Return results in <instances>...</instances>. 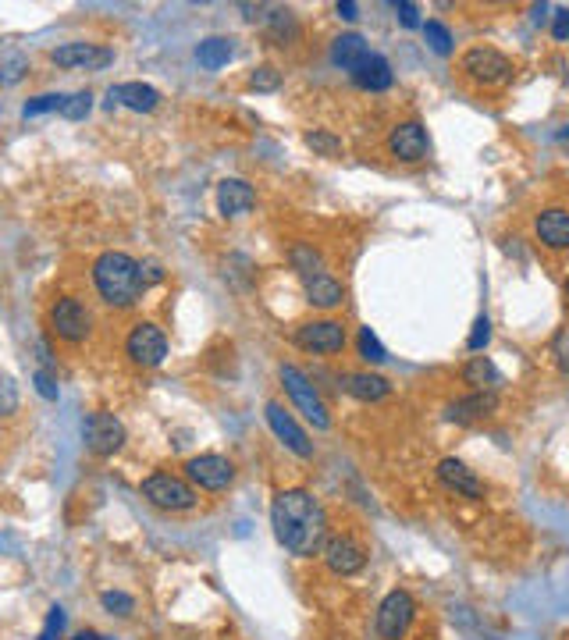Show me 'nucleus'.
<instances>
[{
  "mask_svg": "<svg viewBox=\"0 0 569 640\" xmlns=\"http://www.w3.org/2000/svg\"><path fill=\"white\" fill-rule=\"evenodd\" d=\"M271 527L274 537L285 552L299 555V559H310V555L324 552V541H328V512L317 502V495L303 488H285L274 495L271 502Z\"/></svg>",
  "mask_w": 569,
  "mask_h": 640,
  "instance_id": "nucleus-1",
  "label": "nucleus"
},
{
  "mask_svg": "<svg viewBox=\"0 0 569 640\" xmlns=\"http://www.w3.org/2000/svg\"><path fill=\"white\" fill-rule=\"evenodd\" d=\"M93 285H97L100 299L114 310H132V306L143 299L146 292V278H143V264L132 260L129 253L121 249H107L93 260Z\"/></svg>",
  "mask_w": 569,
  "mask_h": 640,
  "instance_id": "nucleus-2",
  "label": "nucleus"
},
{
  "mask_svg": "<svg viewBox=\"0 0 569 640\" xmlns=\"http://www.w3.org/2000/svg\"><path fill=\"white\" fill-rule=\"evenodd\" d=\"M47 320H50V331H54V335L61 338V342H68V345L86 342L89 331H93V313H89V306L82 303L79 296L54 299Z\"/></svg>",
  "mask_w": 569,
  "mask_h": 640,
  "instance_id": "nucleus-3",
  "label": "nucleus"
},
{
  "mask_svg": "<svg viewBox=\"0 0 569 640\" xmlns=\"http://www.w3.org/2000/svg\"><path fill=\"white\" fill-rule=\"evenodd\" d=\"M281 384H285V392H289V399L299 406V413L310 420L313 427H331V416H328V406H324V399L317 395V388L310 384V377L303 374L299 367H292V363H281Z\"/></svg>",
  "mask_w": 569,
  "mask_h": 640,
  "instance_id": "nucleus-4",
  "label": "nucleus"
},
{
  "mask_svg": "<svg viewBox=\"0 0 569 640\" xmlns=\"http://www.w3.org/2000/svg\"><path fill=\"white\" fill-rule=\"evenodd\" d=\"M143 498L150 505H157V509H168V512H185L200 502L196 491L189 488L182 477H171V473H150V477L143 480Z\"/></svg>",
  "mask_w": 569,
  "mask_h": 640,
  "instance_id": "nucleus-5",
  "label": "nucleus"
},
{
  "mask_svg": "<svg viewBox=\"0 0 569 640\" xmlns=\"http://www.w3.org/2000/svg\"><path fill=\"white\" fill-rule=\"evenodd\" d=\"M417 619V601L409 591H392L377 605V633L381 640H402Z\"/></svg>",
  "mask_w": 569,
  "mask_h": 640,
  "instance_id": "nucleus-6",
  "label": "nucleus"
},
{
  "mask_svg": "<svg viewBox=\"0 0 569 640\" xmlns=\"http://www.w3.org/2000/svg\"><path fill=\"white\" fill-rule=\"evenodd\" d=\"M463 72L470 75L477 86H502L513 75V61L495 47H470L463 54Z\"/></svg>",
  "mask_w": 569,
  "mask_h": 640,
  "instance_id": "nucleus-7",
  "label": "nucleus"
},
{
  "mask_svg": "<svg viewBox=\"0 0 569 640\" xmlns=\"http://www.w3.org/2000/svg\"><path fill=\"white\" fill-rule=\"evenodd\" d=\"M82 438H86V448L93 456H114L121 445H125V424H121L114 413H89L82 420Z\"/></svg>",
  "mask_w": 569,
  "mask_h": 640,
  "instance_id": "nucleus-8",
  "label": "nucleus"
},
{
  "mask_svg": "<svg viewBox=\"0 0 569 640\" xmlns=\"http://www.w3.org/2000/svg\"><path fill=\"white\" fill-rule=\"evenodd\" d=\"M125 352H129V360L136 367H161L164 356H168V338H164V331L157 324L139 320L136 328L129 331V338H125Z\"/></svg>",
  "mask_w": 569,
  "mask_h": 640,
  "instance_id": "nucleus-9",
  "label": "nucleus"
},
{
  "mask_svg": "<svg viewBox=\"0 0 569 640\" xmlns=\"http://www.w3.org/2000/svg\"><path fill=\"white\" fill-rule=\"evenodd\" d=\"M292 342H296L303 352H324V356H331V352L345 349V324L342 320H331V317L306 320V324H299L296 328Z\"/></svg>",
  "mask_w": 569,
  "mask_h": 640,
  "instance_id": "nucleus-10",
  "label": "nucleus"
},
{
  "mask_svg": "<svg viewBox=\"0 0 569 640\" xmlns=\"http://www.w3.org/2000/svg\"><path fill=\"white\" fill-rule=\"evenodd\" d=\"M321 555H324V566H328L335 576H356L363 566H367V548L349 534L328 537Z\"/></svg>",
  "mask_w": 569,
  "mask_h": 640,
  "instance_id": "nucleus-11",
  "label": "nucleus"
},
{
  "mask_svg": "<svg viewBox=\"0 0 569 640\" xmlns=\"http://www.w3.org/2000/svg\"><path fill=\"white\" fill-rule=\"evenodd\" d=\"M388 153L402 164H420L431 153V139H427L424 125L420 121H399V125L388 132Z\"/></svg>",
  "mask_w": 569,
  "mask_h": 640,
  "instance_id": "nucleus-12",
  "label": "nucleus"
},
{
  "mask_svg": "<svg viewBox=\"0 0 569 640\" xmlns=\"http://www.w3.org/2000/svg\"><path fill=\"white\" fill-rule=\"evenodd\" d=\"M242 11H249V22H260L264 25V32L271 36V43H278V47H289V43H296L299 36H303V29H299V18L292 15L289 8H249V4H242Z\"/></svg>",
  "mask_w": 569,
  "mask_h": 640,
  "instance_id": "nucleus-13",
  "label": "nucleus"
},
{
  "mask_svg": "<svg viewBox=\"0 0 569 640\" xmlns=\"http://www.w3.org/2000/svg\"><path fill=\"white\" fill-rule=\"evenodd\" d=\"M57 68H86V72H100L107 64H114V50L100 47V43H65L50 54Z\"/></svg>",
  "mask_w": 569,
  "mask_h": 640,
  "instance_id": "nucleus-14",
  "label": "nucleus"
},
{
  "mask_svg": "<svg viewBox=\"0 0 569 640\" xmlns=\"http://www.w3.org/2000/svg\"><path fill=\"white\" fill-rule=\"evenodd\" d=\"M185 473H189L193 484H200V488H207V491H225L235 480V466L228 463L225 456H214V452L193 456L185 463Z\"/></svg>",
  "mask_w": 569,
  "mask_h": 640,
  "instance_id": "nucleus-15",
  "label": "nucleus"
},
{
  "mask_svg": "<svg viewBox=\"0 0 569 640\" xmlns=\"http://www.w3.org/2000/svg\"><path fill=\"white\" fill-rule=\"evenodd\" d=\"M267 424H271V431L278 434V438L285 441V445H289L299 459L313 456V441L306 438V431L296 424V420H292V413L281 406V402H267Z\"/></svg>",
  "mask_w": 569,
  "mask_h": 640,
  "instance_id": "nucleus-16",
  "label": "nucleus"
},
{
  "mask_svg": "<svg viewBox=\"0 0 569 640\" xmlns=\"http://www.w3.org/2000/svg\"><path fill=\"white\" fill-rule=\"evenodd\" d=\"M534 235L537 242L552 253H562L569 249V210L566 207H548L534 217Z\"/></svg>",
  "mask_w": 569,
  "mask_h": 640,
  "instance_id": "nucleus-17",
  "label": "nucleus"
},
{
  "mask_svg": "<svg viewBox=\"0 0 569 640\" xmlns=\"http://www.w3.org/2000/svg\"><path fill=\"white\" fill-rule=\"evenodd\" d=\"M253 207H257V192H253L249 182H242V178H225V182L217 185V210L225 217H242Z\"/></svg>",
  "mask_w": 569,
  "mask_h": 640,
  "instance_id": "nucleus-18",
  "label": "nucleus"
},
{
  "mask_svg": "<svg viewBox=\"0 0 569 640\" xmlns=\"http://www.w3.org/2000/svg\"><path fill=\"white\" fill-rule=\"evenodd\" d=\"M438 480L449 491H456V495H463V498H484V484L477 480V473H473L466 463H459V459H441V463H438Z\"/></svg>",
  "mask_w": 569,
  "mask_h": 640,
  "instance_id": "nucleus-19",
  "label": "nucleus"
},
{
  "mask_svg": "<svg viewBox=\"0 0 569 640\" xmlns=\"http://www.w3.org/2000/svg\"><path fill=\"white\" fill-rule=\"evenodd\" d=\"M353 82L360 89H367V93H385L388 86H392V64H388V57H381V54H374V50H370L367 57H363L360 64H356L353 72Z\"/></svg>",
  "mask_w": 569,
  "mask_h": 640,
  "instance_id": "nucleus-20",
  "label": "nucleus"
},
{
  "mask_svg": "<svg viewBox=\"0 0 569 640\" xmlns=\"http://www.w3.org/2000/svg\"><path fill=\"white\" fill-rule=\"evenodd\" d=\"M107 96H111V104H121L139 114H150L153 107L161 104V93L153 86H146V82H118V86H111Z\"/></svg>",
  "mask_w": 569,
  "mask_h": 640,
  "instance_id": "nucleus-21",
  "label": "nucleus"
},
{
  "mask_svg": "<svg viewBox=\"0 0 569 640\" xmlns=\"http://www.w3.org/2000/svg\"><path fill=\"white\" fill-rule=\"evenodd\" d=\"M306 285V299H310V306H317V310H335V306L345 303V288L338 285L331 274H313V278H303Z\"/></svg>",
  "mask_w": 569,
  "mask_h": 640,
  "instance_id": "nucleus-22",
  "label": "nucleus"
},
{
  "mask_svg": "<svg viewBox=\"0 0 569 640\" xmlns=\"http://www.w3.org/2000/svg\"><path fill=\"white\" fill-rule=\"evenodd\" d=\"M498 406V395L495 392H473L470 399H459L449 406V420L456 424H473V420H481V416L495 413Z\"/></svg>",
  "mask_w": 569,
  "mask_h": 640,
  "instance_id": "nucleus-23",
  "label": "nucleus"
},
{
  "mask_svg": "<svg viewBox=\"0 0 569 640\" xmlns=\"http://www.w3.org/2000/svg\"><path fill=\"white\" fill-rule=\"evenodd\" d=\"M367 40L363 36H356V32H345V36H338L335 43H331V61L338 64V68H345V72H353L356 64L367 57Z\"/></svg>",
  "mask_w": 569,
  "mask_h": 640,
  "instance_id": "nucleus-24",
  "label": "nucleus"
},
{
  "mask_svg": "<svg viewBox=\"0 0 569 640\" xmlns=\"http://www.w3.org/2000/svg\"><path fill=\"white\" fill-rule=\"evenodd\" d=\"M345 392L360 402H381L388 392H392V384L377 374H349L345 377Z\"/></svg>",
  "mask_w": 569,
  "mask_h": 640,
  "instance_id": "nucleus-25",
  "label": "nucleus"
},
{
  "mask_svg": "<svg viewBox=\"0 0 569 640\" xmlns=\"http://www.w3.org/2000/svg\"><path fill=\"white\" fill-rule=\"evenodd\" d=\"M232 57H235V40H228V36H207V40L196 47V61H200L203 68H210V72L225 68Z\"/></svg>",
  "mask_w": 569,
  "mask_h": 640,
  "instance_id": "nucleus-26",
  "label": "nucleus"
},
{
  "mask_svg": "<svg viewBox=\"0 0 569 640\" xmlns=\"http://www.w3.org/2000/svg\"><path fill=\"white\" fill-rule=\"evenodd\" d=\"M463 381L470 384L473 392H495V384L502 381V374H498V367L488 356H473L463 367Z\"/></svg>",
  "mask_w": 569,
  "mask_h": 640,
  "instance_id": "nucleus-27",
  "label": "nucleus"
},
{
  "mask_svg": "<svg viewBox=\"0 0 569 640\" xmlns=\"http://www.w3.org/2000/svg\"><path fill=\"white\" fill-rule=\"evenodd\" d=\"M289 260H292V267H296L303 278H313V274H324V267H321V256L313 253L306 242H296V246L289 249Z\"/></svg>",
  "mask_w": 569,
  "mask_h": 640,
  "instance_id": "nucleus-28",
  "label": "nucleus"
},
{
  "mask_svg": "<svg viewBox=\"0 0 569 640\" xmlns=\"http://www.w3.org/2000/svg\"><path fill=\"white\" fill-rule=\"evenodd\" d=\"M424 36H427V43H431L434 54H449V50H452V32H449V25L438 22V18L424 22Z\"/></svg>",
  "mask_w": 569,
  "mask_h": 640,
  "instance_id": "nucleus-29",
  "label": "nucleus"
},
{
  "mask_svg": "<svg viewBox=\"0 0 569 640\" xmlns=\"http://www.w3.org/2000/svg\"><path fill=\"white\" fill-rule=\"evenodd\" d=\"M278 86H281V72L271 68V64H260V68H253V75H249V89H257V93H274Z\"/></svg>",
  "mask_w": 569,
  "mask_h": 640,
  "instance_id": "nucleus-30",
  "label": "nucleus"
},
{
  "mask_svg": "<svg viewBox=\"0 0 569 640\" xmlns=\"http://www.w3.org/2000/svg\"><path fill=\"white\" fill-rule=\"evenodd\" d=\"M89 111H93V96H89L86 89H82V93L65 96V104H61V114H65L68 121H82Z\"/></svg>",
  "mask_w": 569,
  "mask_h": 640,
  "instance_id": "nucleus-31",
  "label": "nucleus"
},
{
  "mask_svg": "<svg viewBox=\"0 0 569 640\" xmlns=\"http://www.w3.org/2000/svg\"><path fill=\"white\" fill-rule=\"evenodd\" d=\"M25 72H29V61H25L22 54H8L4 61H0V82H4V86H15V82H22Z\"/></svg>",
  "mask_w": 569,
  "mask_h": 640,
  "instance_id": "nucleus-32",
  "label": "nucleus"
},
{
  "mask_svg": "<svg viewBox=\"0 0 569 640\" xmlns=\"http://www.w3.org/2000/svg\"><path fill=\"white\" fill-rule=\"evenodd\" d=\"M360 356L367 363H385L388 360V352H385V345L377 342V335L370 328H360Z\"/></svg>",
  "mask_w": 569,
  "mask_h": 640,
  "instance_id": "nucleus-33",
  "label": "nucleus"
},
{
  "mask_svg": "<svg viewBox=\"0 0 569 640\" xmlns=\"http://www.w3.org/2000/svg\"><path fill=\"white\" fill-rule=\"evenodd\" d=\"M306 146H310L313 153H321V157H338V153H342V139H335L331 132H310Z\"/></svg>",
  "mask_w": 569,
  "mask_h": 640,
  "instance_id": "nucleus-34",
  "label": "nucleus"
},
{
  "mask_svg": "<svg viewBox=\"0 0 569 640\" xmlns=\"http://www.w3.org/2000/svg\"><path fill=\"white\" fill-rule=\"evenodd\" d=\"M18 413V384L11 374H0V416Z\"/></svg>",
  "mask_w": 569,
  "mask_h": 640,
  "instance_id": "nucleus-35",
  "label": "nucleus"
},
{
  "mask_svg": "<svg viewBox=\"0 0 569 640\" xmlns=\"http://www.w3.org/2000/svg\"><path fill=\"white\" fill-rule=\"evenodd\" d=\"M61 104H65V96L61 93H43V96H36V100H29V104L22 107V114L25 118H36V114L61 111Z\"/></svg>",
  "mask_w": 569,
  "mask_h": 640,
  "instance_id": "nucleus-36",
  "label": "nucleus"
},
{
  "mask_svg": "<svg viewBox=\"0 0 569 640\" xmlns=\"http://www.w3.org/2000/svg\"><path fill=\"white\" fill-rule=\"evenodd\" d=\"M488 342H491V320H488V317H477V320H473L470 338H466V349H470V352H481Z\"/></svg>",
  "mask_w": 569,
  "mask_h": 640,
  "instance_id": "nucleus-37",
  "label": "nucleus"
},
{
  "mask_svg": "<svg viewBox=\"0 0 569 640\" xmlns=\"http://www.w3.org/2000/svg\"><path fill=\"white\" fill-rule=\"evenodd\" d=\"M100 601H104V608L107 612H114V616H132V608H136V601L121 591H104V598Z\"/></svg>",
  "mask_w": 569,
  "mask_h": 640,
  "instance_id": "nucleus-38",
  "label": "nucleus"
},
{
  "mask_svg": "<svg viewBox=\"0 0 569 640\" xmlns=\"http://www.w3.org/2000/svg\"><path fill=\"white\" fill-rule=\"evenodd\" d=\"M552 356H555V367L569 377V328H562L559 335L552 338Z\"/></svg>",
  "mask_w": 569,
  "mask_h": 640,
  "instance_id": "nucleus-39",
  "label": "nucleus"
},
{
  "mask_svg": "<svg viewBox=\"0 0 569 640\" xmlns=\"http://www.w3.org/2000/svg\"><path fill=\"white\" fill-rule=\"evenodd\" d=\"M61 630H65V608H61V605H54V608H50L47 626H43L40 640H57V637H61Z\"/></svg>",
  "mask_w": 569,
  "mask_h": 640,
  "instance_id": "nucleus-40",
  "label": "nucleus"
},
{
  "mask_svg": "<svg viewBox=\"0 0 569 640\" xmlns=\"http://www.w3.org/2000/svg\"><path fill=\"white\" fill-rule=\"evenodd\" d=\"M36 392L43 395V399H57V384H54V374L50 370H36Z\"/></svg>",
  "mask_w": 569,
  "mask_h": 640,
  "instance_id": "nucleus-41",
  "label": "nucleus"
},
{
  "mask_svg": "<svg viewBox=\"0 0 569 640\" xmlns=\"http://www.w3.org/2000/svg\"><path fill=\"white\" fill-rule=\"evenodd\" d=\"M395 11H399V22L406 25V29H417V25H420V8H417V4L402 0V4H395Z\"/></svg>",
  "mask_w": 569,
  "mask_h": 640,
  "instance_id": "nucleus-42",
  "label": "nucleus"
},
{
  "mask_svg": "<svg viewBox=\"0 0 569 640\" xmlns=\"http://www.w3.org/2000/svg\"><path fill=\"white\" fill-rule=\"evenodd\" d=\"M552 36H555V40H569V8H559V11H555Z\"/></svg>",
  "mask_w": 569,
  "mask_h": 640,
  "instance_id": "nucleus-43",
  "label": "nucleus"
},
{
  "mask_svg": "<svg viewBox=\"0 0 569 640\" xmlns=\"http://www.w3.org/2000/svg\"><path fill=\"white\" fill-rule=\"evenodd\" d=\"M338 15H342L345 22H353V18H356V4H353V0H345V4H338Z\"/></svg>",
  "mask_w": 569,
  "mask_h": 640,
  "instance_id": "nucleus-44",
  "label": "nucleus"
},
{
  "mask_svg": "<svg viewBox=\"0 0 569 640\" xmlns=\"http://www.w3.org/2000/svg\"><path fill=\"white\" fill-rule=\"evenodd\" d=\"M72 640H104V633H97V630H82V633H75Z\"/></svg>",
  "mask_w": 569,
  "mask_h": 640,
  "instance_id": "nucleus-45",
  "label": "nucleus"
},
{
  "mask_svg": "<svg viewBox=\"0 0 569 640\" xmlns=\"http://www.w3.org/2000/svg\"><path fill=\"white\" fill-rule=\"evenodd\" d=\"M559 139H569V125H566V128H562V132H559Z\"/></svg>",
  "mask_w": 569,
  "mask_h": 640,
  "instance_id": "nucleus-46",
  "label": "nucleus"
},
{
  "mask_svg": "<svg viewBox=\"0 0 569 640\" xmlns=\"http://www.w3.org/2000/svg\"><path fill=\"white\" fill-rule=\"evenodd\" d=\"M566 296H569V281H566Z\"/></svg>",
  "mask_w": 569,
  "mask_h": 640,
  "instance_id": "nucleus-47",
  "label": "nucleus"
}]
</instances>
